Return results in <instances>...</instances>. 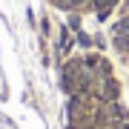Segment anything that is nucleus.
<instances>
[{
	"label": "nucleus",
	"instance_id": "1",
	"mask_svg": "<svg viewBox=\"0 0 129 129\" xmlns=\"http://www.w3.org/2000/svg\"><path fill=\"white\" fill-rule=\"evenodd\" d=\"M115 3H118V0H92V6H95V9H98V17H109V12L112 9H115Z\"/></svg>",
	"mask_w": 129,
	"mask_h": 129
},
{
	"label": "nucleus",
	"instance_id": "2",
	"mask_svg": "<svg viewBox=\"0 0 129 129\" xmlns=\"http://www.w3.org/2000/svg\"><path fill=\"white\" fill-rule=\"evenodd\" d=\"M112 43H115L118 52H129V35H123V32H112Z\"/></svg>",
	"mask_w": 129,
	"mask_h": 129
},
{
	"label": "nucleus",
	"instance_id": "3",
	"mask_svg": "<svg viewBox=\"0 0 129 129\" xmlns=\"http://www.w3.org/2000/svg\"><path fill=\"white\" fill-rule=\"evenodd\" d=\"M69 49H72V35H69V29H63V35H60V52L66 55Z\"/></svg>",
	"mask_w": 129,
	"mask_h": 129
},
{
	"label": "nucleus",
	"instance_id": "4",
	"mask_svg": "<svg viewBox=\"0 0 129 129\" xmlns=\"http://www.w3.org/2000/svg\"><path fill=\"white\" fill-rule=\"evenodd\" d=\"M112 32H123V35H129V14H126V17H120V20H118Z\"/></svg>",
	"mask_w": 129,
	"mask_h": 129
},
{
	"label": "nucleus",
	"instance_id": "5",
	"mask_svg": "<svg viewBox=\"0 0 129 129\" xmlns=\"http://www.w3.org/2000/svg\"><path fill=\"white\" fill-rule=\"evenodd\" d=\"M55 3H57V0H55Z\"/></svg>",
	"mask_w": 129,
	"mask_h": 129
}]
</instances>
